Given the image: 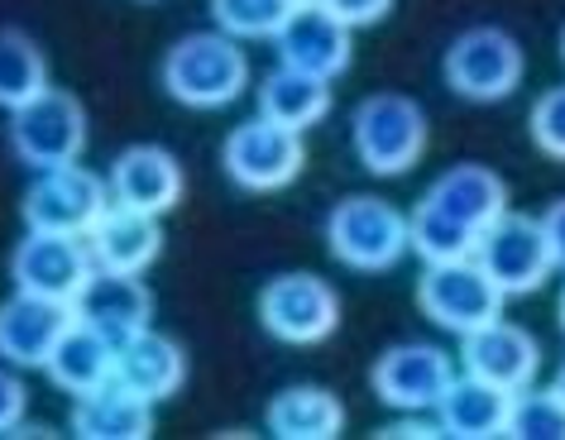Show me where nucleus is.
I'll return each instance as SVG.
<instances>
[{
  "mask_svg": "<svg viewBox=\"0 0 565 440\" xmlns=\"http://www.w3.org/2000/svg\"><path fill=\"white\" fill-rule=\"evenodd\" d=\"M159 82H163V92L188 110H225L249 87V58H245V49H239V39H231L225 30L182 34L178 44L163 53Z\"/></svg>",
  "mask_w": 565,
  "mask_h": 440,
  "instance_id": "f257e3e1",
  "label": "nucleus"
},
{
  "mask_svg": "<svg viewBox=\"0 0 565 440\" xmlns=\"http://www.w3.org/2000/svg\"><path fill=\"white\" fill-rule=\"evenodd\" d=\"M327 249L355 273H388L413 249V230L384 196H345L327 211Z\"/></svg>",
  "mask_w": 565,
  "mask_h": 440,
  "instance_id": "7ed1b4c3",
  "label": "nucleus"
},
{
  "mask_svg": "<svg viewBox=\"0 0 565 440\" xmlns=\"http://www.w3.org/2000/svg\"><path fill=\"white\" fill-rule=\"evenodd\" d=\"M73 436L82 440H149L153 436V403L130 393L125 383H106L73 407Z\"/></svg>",
  "mask_w": 565,
  "mask_h": 440,
  "instance_id": "5701e85b",
  "label": "nucleus"
},
{
  "mask_svg": "<svg viewBox=\"0 0 565 440\" xmlns=\"http://www.w3.org/2000/svg\"><path fill=\"white\" fill-rule=\"evenodd\" d=\"M446 87L465 96V101H503V96L518 92L522 82V49L508 30H493V24H479V30H465L456 44L446 49Z\"/></svg>",
  "mask_w": 565,
  "mask_h": 440,
  "instance_id": "1a4fd4ad",
  "label": "nucleus"
},
{
  "mask_svg": "<svg viewBox=\"0 0 565 440\" xmlns=\"http://www.w3.org/2000/svg\"><path fill=\"white\" fill-rule=\"evenodd\" d=\"M465 345H460V359L470 374L479 378H489V383H499V388L508 393H522V388H532V378H536V368H542V345L522 331V325L513 321H489V325H479V331L470 335H460Z\"/></svg>",
  "mask_w": 565,
  "mask_h": 440,
  "instance_id": "dca6fc26",
  "label": "nucleus"
},
{
  "mask_svg": "<svg viewBox=\"0 0 565 440\" xmlns=\"http://www.w3.org/2000/svg\"><path fill=\"white\" fill-rule=\"evenodd\" d=\"M24 411H30V393H24V383L10 374V368H0V436L15 431V426L24 421Z\"/></svg>",
  "mask_w": 565,
  "mask_h": 440,
  "instance_id": "7c9ffc66",
  "label": "nucleus"
},
{
  "mask_svg": "<svg viewBox=\"0 0 565 440\" xmlns=\"http://www.w3.org/2000/svg\"><path fill=\"white\" fill-rule=\"evenodd\" d=\"M407 230H413V249H417L427 264L475 259V249H479V235L460 230L456 221H446L441 211H431V206H422V202H417L413 216H407Z\"/></svg>",
  "mask_w": 565,
  "mask_h": 440,
  "instance_id": "bb28decb",
  "label": "nucleus"
},
{
  "mask_svg": "<svg viewBox=\"0 0 565 440\" xmlns=\"http://www.w3.org/2000/svg\"><path fill=\"white\" fill-rule=\"evenodd\" d=\"M259 325L282 345H321L341 325V297L317 273H278L259 292Z\"/></svg>",
  "mask_w": 565,
  "mask_h": 440,
  "instance_id": "6e6552de",
  "label": "nucleus"
},
{
  "mask_svg": "<svg viewBox=\"0 0 565 440\" xmlns=\"http://www.w3.org/2000/svg\"><path fill=\"white\" fill-rule=\"evenodd\" d=\"M561 58H565V30H561Z\"/></svg>",
  "mask_w": 565,
  "mask_h": 440,
  "instance_id": "e433bc0d",
  "label": "nucleus"
},
{
  "mask_svg": "<svg viewBox=\"0 0 565 440\" xmlns=\"http://www.w3.org/2000/svg\"><path fill=\"white\" fill-rule=\"evenodd\" d=\"M96 273L92 245L82 235H53V230H30L10 254V278L20 292L49 297V302H77V292L87 288Z\"/></svg>",
  "mask_w": 565,
  "mask_h": 440,
  "instance_id": "9d476101",
  "label": "nucleus"
},
{
  "mask_svg": "<svg viewBox=\"0 0 565 440\" xmlns=\"http://www.w3.org/2000/svg\"><path fill=\"white\" fill-rule=\"evenodd\" d=\"M551 388H556V393L565 397V368H561V374H556V383H551Z\"/></svg>",
  "mask_w": 565,
  "mask_h": 440,
  "instance_id": "72a5a7b5",
  "label": "nucleus"
},
{
  "mask_svg": "<svg viewBox=\"0 0 565 440\" xmlns=\"http://www.w3.org/2000/svg\"><path fill=\"white\" fill-rule=\"evenodd\" d=\"M321 6H327L341 24H350V30H364V24H379L388 15L393 0H321Z\"/></svg>",
  "mask_w": 565,
  "mask_h": 440,
  "instance_id": "2f4dec72",
  "label": "nucleus"
},
{
  "mask_svg": "<svg viewBox=\"0 0 565 440\" xmlns=\"http://www.w3.org/2000/svg\"><path fill=\"white\" fill-rule=\"evenodd\" d=\"M292 10V0H211V20L231 39H278Z\"/></svg>",
  "mask_w": 565,
  "mask_h": 440,
  "instance_id": "cd10ccee",
  "label": "nucleus"
},
{
  "mask_svg": "<svg viewBox=\"0 0 565 440\" xmlns=\"http://www.w3.org/2000/svg\"><path fill=\"white\" fill-rule=\"evenodd\" d=\"M96 268H116V273H145V268L163 254V225L149 211L110 202V211L96 221L87 235Z\"/></svg>",
  "mask_w": 565,
  "mask_h": 440,
  "instance_id": "aec40b11",
  "label": "nucleus"
},
{
  "mask_svg": "<svg viewBox=\"0 0 565 440\" xmlns=\"http://www.w3.org/2000/svg\"><path fill=\"white\" fill-rule=\"evenodd\" d=\"M49 87V58L39 39L24 30H0V110H20Z\"/></svg>",
  "mask_w": 565,
  "mask_h": 440,
  "instance_id": "a878e982",
  "label": "nucleus"
},
{
  "mask_svg": "<svg viewBox=\"0 0 565 440\" xmlns=\"http://www.w3.org/2000/svg\"><path fill=\"white\" fill-rule=\"evenodd\" d=\"M422 206L441 211V216L456 221L460 230L484 235L489 225L508 211V187H503V178L484 163H456L422 192Z\"/></svg>",
  "mask_w": 565,
  "mask_h": 440,
  "instance_id": "f3484780",
  "label": "nucleus"
},
{
  "mask_svg": "<svg viewBox=\"0 0 565 440\" xmlns=\"http://www.w3.org/2000/svg\"><path fill=\"white\" fill-rule=\"evenodd\" d=\"M475 259L489 268V278L499 282L508 297H527L551 278L556 268V254H551L546 225L532 216H518V211H503L499 221L479 235Z\"/></svg>",
  "mask_w": 565,
  "mask_h": 440,
  "instance_id": "9b49d317",
  "label": "nucleus"
},
{
  "mask_svg": "<svg viewBox=\"0 0 565 440\" xmlns=\"http://www.w3.org/2000/svg\"><path fill=\"white\" fill-rule=\"evenodd\" d=\"M116 383H125L130 393L149 397V403L159 407L188 383V354H182L178 340H168L149 325V331H139L125 340V345H116Z\"/></svg>",
  "mask_w": 565,
  "mask_h": 440,
  "instance_id": "6ab92c4d",
  "label": "nucleus"
},
{
  "mask_svg": "<svg viewBox=\"0 0 565 440\" xmlns=\"http://www.w3.org/2000/svg\"><path fill=\"white\" fill-rule=\"evenodd\" d=\"M10 149L24 168L49 173V168H67L87 149V110L73 92L49 87L20 110H10Z\"/></svg>",
  "mask_w": 565,
  "mask_h": 440,
  "instance_id": "20e7f679",
  "label": "nucleus"
},
{
  "mask_svg": "<svg viewBox=\"0 0 565 440\" xmlns=\"http://www.w3.org/2000/svg\"><path fill=\"white\" fill-rule=\"evenodd\" d=\"M73 316L87 321L92 331H102L106 340L125 345L130 335L149 331L153 321V292L145 288L139 273H116V268H96L87 278V288L77 292Z\"/></svg>",
  "mask_w": 565,
  "mask_h": 440,
  "instance_id": "ddd939ff",
  "label": "nucleus"
},
{
  "mask_svg": "<svg viewBox=\"0 0 565 440\" xmlns=\"http://www.w3.org/2000/svg\"><path fill=\"white\" fill-rule=\"evenodd\" d=\"M542 225H546L551 254H556V268H565V196H561V202H551V211L542 216Z\"/></svg>",
  "mask_w": 565,
  "mask_h": 440,
  "instance_id": "473e14b6",
  "label": "nucleus"
},
{
  "mask_svg": "<svg viewBox=\"0 0 565 440\" xmlns=\"http://www.w3.org/2000/svg\"><path fill=\"white\" fill-rule=\"evenodd\" d=\"M427 110H422L413 96L398 92H379L364 96L350 116V144H355V159L370 168L374 178H403L422 153H427Z\"/></svg>",
  "mask_w": 565,
  "mask_h": 440,
  "instance_id": "f03ea898",
  "label": "nucleus"
},
{
  "mask_svg": "<svg viewBox=\"0 0 565 440\" xmlns=\"http://www.w3.org/2000/svg\"><path fill=\"white\" fill-rule=\"evenodd\" d=\"M44 374L73 397L106 388V383H116V340H106L102 331H92L87 321L73 316V325H67L63 340L53 345Z\"/></svg>",
  "mask_w": 565,
  "mask_h": 440,
  "instance_id": "4be33fe9",
  "label": "nucleus"
},
{
  "mask_svg": "<svg viewBox=\"0 0 565 440\" xmlns=\"http://www.w3.org/2000/svg\"><path fill=\"white\" fill-rule=\"evenodd\" d=\"M221 163H225V178H231L235 187L278 192V187H288V182H298L302 163H307L302 130H288V125H278L268 116H254L225 135Z\"/></svg>",
  "mask_w": 565,
  "mask_h": 440,
  "instance_id": "423d86ee",
  "label": "nucleus"
},
{
  "mask_svg": "<svg viewBox=\"0 0 565 440\" xmlns=\"http://www.w3.org/2000/svg\"><path fill=\"white\" fill-rule=\"evenodd\" d=\"M292 6H321V0H292Z\"/></svg>",
  "mask_w": 565,
  "mask_h": 440,
  "instance_id": "c9c22d12",
  "label": "nucleus"
},
{
  "mask_svg": "<svg viewBox=\"0 0 565 440\" xmlns=\"http://www.w3.org/2000/svg\"><path fill=\"white\" fill-rule=\"evenodd\" d=\"M532 144L546 153V159H561L565 163V87H551L536 96L532 106Z\"/></svg>",
  "mask_w": 565,
  "mask_h": 440,
  "instance_id": "c756f323",
  "label": "nucleus"
},
{
  "mask_svg": "<svg viewBox=\"0 0 565 440\" xmlns=\"http://www.w3.org/2000/svg\"><path fill=\"white\" fill-rule=\"evenodd\" d=\"M327 110H331V82L302 73V67L278 63L259 87V116L288 125V130H312V125L327 120Z\"/></svg>",
  "mask_w": 565,
  "mask_h": 440,
  "instance_id": "393cba45",
  "label": "nucleus"
},
{
  "mask_svg": "<svg viewBox=\"0 0 565 440\" xmlns=\"http://www.w3.org/2000/svg\"><path fill=\"white\" fill-rule=\"evenodd\" d=\"M67 325H73L67 302H49V297L15 288L10 302H0V359L10 368H44Z\"/></svg>",
  "mask_w": 565,
  "mask_h": 440,
  "instance_id": "4468645a",
  "label": "nucleus"
},
{
  "mask_svg": "<svg viewBox=\"0 0 565 440\" xmlns=\"http://www.w3.org/2000/svg\"><path fill=\"white\" fill-rule=\"evenodd\" d=\"M110 182H102L96 173H87L82 163L67 168H49L30 182L24 192V225L30 230H53V235H82L87 239L96 230V221L110 211Z\"/></svg>",
  "mask_w": 565,
  "mask_h": 440,
  "instance_id": "0eeeda50",
  "label": "nucleus"
},
{
  "mask_svg": "<svg viewBox=\"0 0 565 440\" xmlns=\"http://www.w3.org/2000/svg\"><path fill=\"white\" fill-rule=\"evenodd\" d=\"M503 288L489 278L479 259H450V264H427L417 282V307L450 335H470L479 325L503 316Z\"/></svg>",
  "mask_w": 565,
  "mask_h": 440,
  "instance_id": "39448f33",
  "label": "nucleus"
},
{
  "mask_svg": "<svg viewBox=\"0 0 565 440\" xmlns=\"http://www.w3.org/2000/svg\"><path fill=\"white\" fill-rule=\"evenodd\" d=\"M278 58L288 67H302L312 77L335 82L355 58V44H350V24H341L327 6H298L288 15V24L278 30Z\"/></svg>",
  "mask_w": 565,
  "mask_h": 440,
  "instance_id": "2eb2a0df",
  "label": "nucleus"
},
{
  "mask_svg": "<svg viewBox=\"0 0 565 440\" xmlns=\"http://www.w3.org/2000/svg\"><path fill=\"white\" fill-rule=\"evenodd\" d=\"M508 436L513 440H565V397L556 388L513 393V411H508Z\"/></svg>",
  "mask_w": 565,
  "mask_h": 440,
  "instance_id": "c85d7f7f",
  "label": "nucleus"
},
{
  "mask_svg": "<svg viewBox=\"0 0 565 440\" xmlns=\"http://www.w3.org/2000/svg\"><path fill=\"white\" fill-rule=\"evenodd\" d=\"M374 397L393 411H436V403L446 397V388L456 383V364H450L446 350L436 345H422V340H413V345H393L379 354L374 364Z\"/></svg>",
  "mask_w": 565,
  "mask_h": 440,
  "instance_id": "f8f14e48",
  "label": "nucleus"
},
{
  "mask_svg": "<svg viewBox=\"0 0 565 440\" xmlns=\"http://www.w3.org/2000/svg\"><path fill=\"white\" fill-rule=\"evenodd\" d=\"M508 411H513V393L465 368L446 388L441 403H436V421L456 440H493V436H508Z\"/></svg>",
  "mask_w": 565,
  "mask_h": 440,
  "instance_id": "412c9836",
  "label": "nucleus"
},
{
  "mask_svg": "<svg viewBox=\"0 0 565 440\" xmlns=\"http://www.w3.org/2000/svg\"><path fill=\"white\" fill-rule=\"evenodd\" d=\"M561 331H565V292H561Z\"/></svg>",
  "mask_w": 565,
  "mask_h": 440,
  "instance_id": "f704fd0d",
  "label": "nucleus"
},
{
  "mask_svg": "<svg viewBox=\"0 0 565 440\" xmlns=\"http://www.w3.org/2000/svg\"><path fill=\"white\" fill-rule=\"evenodd\" d=\"M110 196L120 206L168 216L182 202V163L159 144H130L110 163Z\"/></svg>",
  "mask_w": 565,
  "mask_h": 440,
  "instance_id": "a211bd4d",
  "label": "nucleus"
},
{
  "mask_svg": "<svg viewBox=\"0 0 565 440\" xmlns=\"http://www.w3.org/2000/svg\"><path fill=\"white\" fill-rule=\"evenodd\" d=\"M268 431L278 440H335L345 431V403L331 388H282L268 403Z\"/></svg>",
  "mask_w": 565,
  "mask_h": 440,
  "instance_id": "b1692460",
  "label": "nucleus"
}]
</instances>
